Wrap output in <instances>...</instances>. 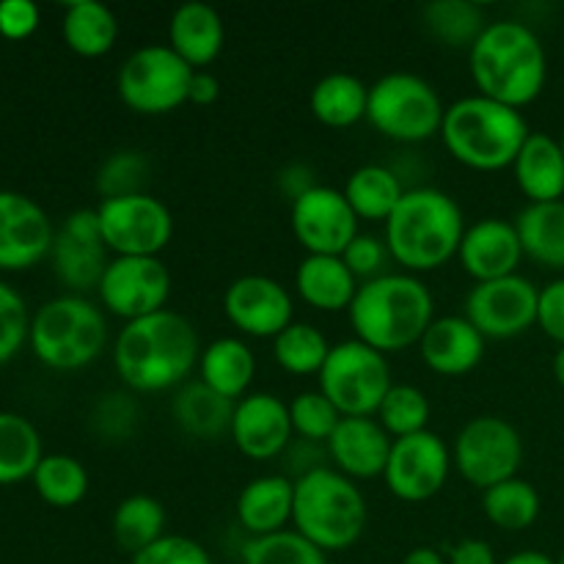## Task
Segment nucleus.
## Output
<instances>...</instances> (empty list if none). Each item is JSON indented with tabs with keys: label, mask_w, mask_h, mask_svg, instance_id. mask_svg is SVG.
I'll use <instances>...</instances> for the list:
<instances>
[{
	"label": "nucleus",
	"mask_w": 564,
	"mask_h": 564,
	"mask_svg": "<svg viewBox=\"0 0 564 564\" xmlns=\"http://www.w3.org/2000/svg\"><path fill=\"white\" fill-rule=\"evenodd\" d=\"M198 330L185 314L163 308L124 323L113 341V367L121 383L138 394L185 386L202 358Z\"/></svg>",
	"instance_id": "f257e3e1"
},
{
	"label": "nucleus",
	"mask_w": 564,
	"mask_h": 564,
	"mask_svg": "<svg viewBox=\"0 0 564 564\" xmlns=\"http://www.w3.org/2000/svg\"><path fill=\"white\" fill-rule=\"evenodd\" d=\"M468 69L477 94L523 110L543 94L549 55L527 22L496 20L468 50Z\"/></svg>",
	"instance_id": "f03ea898"
},
{
	"label": "nucleus",
	"mask_w": 564,
	"mask_h": 564,
	"mask_svg": "<svg viewBox=\"0 0 564 564\" xmlns=\"http://www.w3.org/2000/svg\"><path fill=\"white\" fill-rule=\"evenodd\" d=\"M347 314L358 341L391 356L422 341L435 319V301L419 275L402 270L364 281Z\"/></svg>",
	"instance_id": "7ed1b4c3"
},
{
	"label": "nucleus",
	"mask_w": 564,
	"mask_h": 564,
	"mask_svg": "<svg viewBox=\"0 0 564 564\" xmlns=\"http://www.w3.org/2000/svg\"><path fill=\"white\" fill-rule=\"evenodd\" d=\"M386 246L405 273L444 268L460 251L466 215L449 193L438 187H411L386 220Z\"/></svg>",
	"instance_id": "20e7f679"
},
{
	"label": "nucleus",
	"mask_w": 564,
	"mask_h": 564,
	"mask_svg": "<svg viewBox=\"0 0 564 564\" xmlns=\"http://www.w3.org/2000/svg\"><path fill=\"white\" fill-rule=\"evenodd\" d=\"M529 135L532 130L521 110L482 94L446 105L441 124L446 152L474 171L512 169Z\"/></svg>",
	"instance_id": "39448f33"
},
{
	"label": "nucleus",
	"mask_w": 564,
	"mask_h": 564,
	"mask_svg": "<svg viewBox=\"0 0 564 564\" xmlns=\"http://www.w3.org/2000/svg\"><path fill=\"white\" fill-rule=\"evenodd\" d=\"M367 523L369 507L361 488L334 466H319L295 479L292 529L319 551L350 549L361 540Z\"/></svg>",
	"instance_id": "423d86ee"
},
{
	"label": "nucleus",
	"mask_w": 564,
	"mask_h": 564,
	"mask_svg": "<svg viewBox=\"0 0 564 564\" xmlns=\"http://www.w3.org/2000/svg\"><path fill=\"white\" fill-rule=\"evenodd\" d=\"M31 350L44 367L75 372L97 361L108 347L105 308L83 295H58L31 317Z\"/></svg>",
	"instance_id": "0eeeda50"
},
{
	"label": "nucleus",
	"mask_w": 564,
	"mask_h": 564,
	"mask_svg": "<svg viewBox=\"0 0 564 564\" xmlns=\"http://www.w3.org/2000/svg\"><path fill=\"white\" fill-rule=\"evenodd\" d=\"M446 105L438 88L413 72H389L369 86L367 121L400 143H422L441 135Z\"/></svg>",
	"instance_id": "6e6552de"
},
{
	"label": "nucleus",
	"mask_w": 564,
	"mask_h": 564,
	"mask_svg": "<svg viewBox=\"0 0 564 564\" xmlns=\"http://www.w3.org/2000/svg\"><path fill=\"white\" fill-rule=\"evenodd\" d=\"M317 380L319 391L339 408L341 416H375L394 386L389 356L356 336L330 347Z\"/></svg>",
	"instance_id": "1a4fd4ad"
},
{
	"label": "nucleus",
	"mask_w": 564,
	"mask_h": 564,
	"mask_svg": "<svg viewBox=\"0 0 564 564\" xmlns=\"http://www.w3.org/2000/svg\"><path fill=\"white\" fill-rule=\"evenodd\" d=\"M193 72L169 44H147L127 55L116 75L121 102L141 116H165L187 102Z\"/></svg>",
	"instance_id": "9d476101"
},
{
	"label": "nucleus",
	"mask_w": 564,
	"mask_h": 564,
	"mask_svg": "<svg viewBox=\"0 0 564 564\" xmlns=\"http://www.w3.org/2000/svg\"><path fill=\"white\" fill-rule=\"evenodd\" d=\"M452 463L460 477L477 490L518 477L523 463V438L507 419L474 416L452 444Z\"/></svg>",
	"instance_id": "9b49d317"
},
{
	"label": "nucleus",
	"mask_w": 564,
	"mask_h": 564,
	"mask_svg": "<svg viewBox=\"0 0 564 564\" xmlns=\"http://www.w3.org/2000/svg\"><path fill=\"white\" fill-rule=\"evenodd\" d=\"M97 213L113 257H160L174 237V215L152 193L105 198Z\"/></svg>",
	"instance_id": "f8f14e48"
},
{
	"label": "nucleus",
	"mask_w": 564,
	"mask_h": 564,
	"mask_svg": "<svg viewBox=\"0 0 564 564\" xmlns=\"http://www.w3.org/2000/svg\"><path fill=\"white\" fill-rule=\"evenodd\" d=\"M169 264L160 257H110L97 286L99 303L108 314L132 323L163 312L171 297Z\"/></svg>",
	"instance_id": "ddd939ff"
},
{
	"label": "nucleus",
	"mask_w": 564,
	"mask_h": 564,
	"mask_svg": "<svg viewBox=\"0 0 564 564\" xmlns=\"http://www.w3.org/2000/svg\"><path fill=\"white\" fill-rule=\"evenodd\" d=\"M452 449L433 430L397 438L386 463L383 482L391 496L408 505L430 501L444 490L452 471Z\"/></svg>",
	"instance_id": "4468645a"
},
{
	"label": "nucleus",
	"mask_w": 564,
	"mask_h": 564,
	"mask_svg": "<svg viewBox=\"0 0 564 564\" xmlns=\"http://www.w3.org/2000/svg\"><path fill=\"white\" fill-rule=\"evenodd\" d=\"M358 215L345 193L328 185H314L292 202L290 226L301 248L312 257H341L361 235Z\"/></svg>",
	"instance_id": "2eb2a0df"
},
{
	"label": "nucleus",
	"mask_w": 564,
	"mask_h": 564,
	"mask_svg": "<svg viewBox=\"0 0 564 564\" xmlns=\"http://www.w3.org/2000/svg\"><path fill=\"white\" fill-rule=\"evenodd\" d=\"M540 290L516 273L477 284L466 297V319L485 339H516L538 325Z\"/></svg>",
	"instance_id": "dca6fc26"
},
{
	"label": "nucleus",
	"mask_w": 564,
	"mask_h": 564,
	"mask_svg": "<svg viewBox=\"0 0 564 564\" xmlns=\"http://www.w3.org/2000/svg\"><path fill=\"white\" fill-rule=\"evenodd\" d=\"M226 319L253 339H275L295 323L290 290L270 275L248 273L231 281L224 292Z\"/></svg>",
	"instance_id": "f3484780"
},
{
	"label": "nucleus",
	"mask_w": 564,
	"mask_h": 564,
	"mask_svg": "<svg viewBox=\"0 0 564 564\" xmlns=\"http://www.w3.org/2000/svg\"><path fill=\"white\" fill-rule=\"evenodd\" d=\"M55 229L31 196L0 191V270H28L50 257Z\"/></svg>",
	"instance_id": "a211bd4d"
},
{
	"label": "nucleus",
	"mask_w": 564,
	"mask_h": 564,
	"mask_svg": "<svg viewBox=\"0 0 564 564\" xmlns=\"http://www.w3.org/2000/svg\"><path fill=\"white\" fill-rule=\"evenodd\" d=\"M231 441L248 460H273L284 455L292 444L290 402L270 391H253L235 405L231 416Z\"/></svg>",
	"instance_id": "6ab92c4d"
},
{
	"label": "nucleus",
	"mask_w": 564,
	"mask_h": 564,
	"mask_svg": "<svg viewBox=\"0 0 564 564\" xmlns=\"http://www.w3.org/2000/svg\"><path fill=\"white\" fill-rule=\"evenodd\" d=\"M457 259L477 284L516 275L523 259V246L516 224L501 218L477 220L463 235Z\"/></svg>",
	"instance_id": "aec40b11"
},
{
	"label": "nucleus",
	"mask_w": 564,
	"mask_h": 564,
	"mask_svg": "<svg viewBox=\"0 0 564 564\" xmlns=\"http://www.w3.org/2000/svg\"><path fill=\"white\" fill-rule=\"evenodd\" d=\"M325 446L336 471L356 482L383 477L394 438L375 416H345Z\"/></svg>",
	"instance_id": "412c9836"
},
{
	"label": "nucleus",
	"mask_w": 564,
	"mask_h": 564,
	"mask_svg": "<svg viewBox=\"0 0 564 564\" xmlns=\"http://www.w3.org/2000/svg\"><path fill=\"white\" fill-rule=\"evenodd\" d=\"M485 336L466 319V314L435 317L419 341L422 361L444 378H463L485 358Z\"/></svg>",
	"instance_id": "4be33fe9"
},
{
	"label": "nucleus",
	"mask_w": 564,
	"mask_h": 564,
	"mask_svg": "<svg viewBox=\"0 0 564 564\" xmlns=\"http://www.w3.org/2000/svg\"><path fill=\"white\" fill-rule=\"evenodd\" d=\"M295 510V479L284 474H264L251 479L237 496V521L248 538H268L284 532Z\"/></svg>",
	"instance_id": "5701e85b"
},
{
	"label": "nucleus",
	"mask_w": 564,
	"mask_h": 564,
	"mask_svg": "<svg viewBox=\"0 0 564 564\" xmlns=\"http://www.w3.org/2000/svg\"><path fill=\"white\" fill-rule=\"evenodd\" d=\"M226 42L224 17L209 3H182L171 14L169 47L191 69H207L220 55Z\"/></svg>",
	"instance_id": "b1692460"
},
{
	"label": "nucleus",
	"mask_w": 564,
	"mask_h": 564,
	"mask_svg": "<svg viewBox=\"0 0 564 564\" xmlns=\"http://www.w3.org/2000/svg\"><path fill=\"white\" fill-rule=\"evenodd\" d=\"M518 187L529 204L562 202L564 198V152L556 138L532 132L512 163Z\"/></svg>",
	"instance_id": "393cba45"
},
{
	"label": "nucleus",
	"mask_w": 564,
	"mask_h": 564,
	"mask_svg": "<svg viewBox=\"0 0 564 564\" xmlns=\"http://www.w3.org/2000/svg\"><path fill=\"white\" fill-rule=\"evenodd\" d=\"M361 281L350 273L341 257H306L295 270V292L317 312H347L356 301Z\"/></svg>",
	"instance_id": "a878e982"
},
{
	"label": "nucleus",
	"mask_w": 564,
	"mask_h": 564,
	"mask_svg": "<svg viewBox=\"0 0 564 564\" xmlns=\"http://www.w3.org/2000/svg\"><path fill=\"white\" fill-rule=\"evenodd\" d=\"M253 375L257 358L240 336H220L209 341L198 358V380L231 402H240L248 394Z\"/></svg>",
	"instance_id": "bb28decb"
},
{
	"label": "nucleus",
	"mask_w": 564,
	"mask_h": 564,
	"mask_svg": "<svg viewBox=\"0 0 564 564\" xmlns=\"http://www.w3.org/2000/svg\"><path fill=\"white\" fill-rule=\"evenodd\" d=\"M308 108L319 124L345 130L367 119L369 86L350 72H330L314 83L308 94Z\"/></svg>",
	"instance_id": "cd10ccee"
},
{
	"label": "nucleus",
	"mask_w": 564,
	"mask_h": 564,
	"mask_svg": "<svg viewBox=\"0 0 564 564\" xmlns=\"http://www.w3.org/2000/svg\"><path fill=\"white\" fill-rule=\"evenodd\" d=\"M237 402L226 400L218 391L204 386L202 380L180 386L171 411H174L176 424L185 430L187 435L202 441H215L220 435H229L231 416H235Z\"/></svg>",
	"instance_id": "c85d7f7f"
},
{
	"label": "nucleus",
	"mask_w": 564,
	"mask_h": 564,
	"mask_svg": "<svg viewBox=\"0 0 564 564\" xmlns=\"http://www.w3.org/2000/svg\"><path fill=\"white\" fill-rule=\"evenodd\" d=\"M512 224L521 237L523 257L549 270H564V198L527 204Z\"/></svg>",
	"instance_id": "c756f323"
},
{
	"label": "nucleus",
	"mask_w": 564,
	"mask_h": 564,
	"mask_svg": "<svg viewBox=\"0 0 564 564\" xmlns=\"http://www.w3.org/2000/svg\"><path fill=\"white\" fill-rule=\"evenodd\" d=\"M408 187L397 176L394 169L380 163H367L352 171L345 182V198L358 215V220H372V224H386L397 204L402 202Z\"/></svg>",
	"instance_id": "7c9ffc66"
},
{
	"label": "nucleus",
	"mask_w": 564,
	"mask_h": 564,
	"mask_svg": "<svg viewBox=\"0 0 564 564\" xmlns=\"http://www.w3.org/2000/svg\"><path fill=\"white\" fill-rule=\"evenodd\" d=\"M61 33L72 53L83 58H99L113 50L119 39V20L113 11L97 0H75L66 6Z\"/></svg>",
	"instance_id": "2f4dec72"
},
{
	"label": "nucleus",
	"mask_w": 564,
	"mask_h": 564,
	"mask_svg": "<svg viewBox=\"0 0 564 564\" xmlns=\"http://www.w3.org/2000/svg\"><path fill=\"white\" fill-rule=\"evenodd\" d=\"M42 457V435L31 419L0 411V485L31 479Z\"/></svg>",
	"instance_id": "473e14b6"
},
{
	"label": "nucleus",
	"mask_w": 564,
	"mask_h": 564,
	"mask_svg": "<svg viewBox=\"0 0 564 564\" xmlns=\"http://www.w3.org/2000/svg\"><path fill=\"white\" fill-rule=\"evenodd\" d=\"M108 248L94 246V242H80L72 240L64 231H55L53 251V270L58 275L61 284H66L72 290V295H83L88 290H97L99 281H102L105 270H108Z\"/></svg>",
	"instance_id": "72a5a7b5"
},
{
	"label": "nucleus",
	"mask_w": 564,
	"mask_h": 564,
	"mask_svg": "<svg viewBox=\"0 0 564 564\" xmlns=\"http://www.w3.org/2000/svg\"><path fill=\"white\" fill-rule=\"evenodd\" d=\"M165 538V507L154 496L132 494L113 512V540L130 556Z\"/></svg>",
	"instance_id": "f704fd0d"
},
{
	"label": "nucleus",
	"mask_w": 564,
	"mask_h": 564,
	"mask_svg": "<svg viewBox=\"0 0 564 564\" xmlns=\"http://www.w3.org/2000/svg\"><path fill=\"white\" fill-rule=\"evenodd\" d=\"M540 494L532 482L512 477L482 490V512L501 532H523L540 518Z\"/></svg>",
	"instance_id": "c9c22d12"
},
{
	"label": "nucleus",
	"mask_w": 564,
	"mask_h": 564,
	"mask_svg": "<svg viewBox=\"0 0 564 564\" xmlns=\"http://www.w3.org/2000/svg\"><path fill=\"white\" fill-rule=\"evenodd\" d=\"M39 499L50 507L69 510L77 507L88 494V471L77 457L72 455H44L31 477Z\"/></svg>",
	"instance_id": "e433bc0d"
},
{
	"label": "nucleus",
	"mask_w": 564,
	"mask_h": 564,
	"mask_svg": "<svg viewBox=\"0 0 564 564\" xmlns=\"http://www.w3.org/2000/svg\"><path fill=\"white\" fill-rule=\"evenodd\" d=\"M330 347L334 345L317 325L292 323L273 339V358L284 372L306 378V375H319L328 361Z\"/></svg>",
	"instance_id": "4c0bfd02"
},
{
	"label": "nucleus",
	"mask_w": 564,
	"mask_h": 564,
	"mask_svg": "<svg viewBox=\"0 0 564 564\" xmlns=\"http://www.w3.org/2000/svg\"><path fill=\"white\" fill-rule=\"evenodd\" d=\"M424 25L449 47H468L482 36L488 28L485 11L471 0H433L422 9Z\"/></svg>",
	"instance_id": "58836bf2"
},
{
	"label": "nucleus",
	"mask_w": 564,
	"mask_h": 564,
	"mask_svg": "<svg viewBox=\"0 0 564 564\" xmlns=\"http://www.w3.org/2000/svg\"><path fill=\"white\" fill-rule=\"evenodd\" d=\"M391 438H408V435L424 433L430 424V400L422 389L411 383H394L386 400L375 413Z\"/></svg>",
	"instance_id": "ea45409f"
},
{
	"label": "nucleus",
	"mask_w": 564,
	"mask_h": 564,
	"mask_svg": "<svg viewBox=\"0 0 564 564\" xmlns=\"http://www.w3.org/2000/svg\"><path fill=\"white\" fill-rule=\"evenodd\" d=\"M242 564H328V554L308 543L295 529L248 538L240 549Z\"/></svg>",
	"instance_id": "a19ab883"
},
{
	"label": "nucleus",
	"mask_w": 564,
	"mask_h": 564,
	"mask_svg": "<svg viewBox=\"0 0 564 564\" xmlns=\"http://www.w3.org/2000/svg\"><path fill=\"white\" fill-rule=\"evenodd\" d=\"M290 416L295 435H301L308 444H328L330 435L336 433V427H339L341 419H345L339 413V408H336L319 389L301 391V394L290 402Z\"/></svg>",
	"instance_id": "79ce46f5"
},
{
	"label": "nucleus",
	"mask_w": 564,
	"mask_h": 564,
	"mask_svg": "<svg viewBox=\"0 0 564 564\" xmlns=\"http://www.w3.org/2000/svg\"><path fill=\"white\" fill-rule=\"evenodd\" d=\"M31 317L25 297L0 281V364L11 361L22 350L31 336Z\"/></svg>",
	"instance_id": "37998d69"
},
{
	"label": "nucleus",
	"mask_w": 564,
	"mask_h": 564,
	"mask_svg": "<svg viewBox=\"0 0 564 564\" xmlns=\"http://www.w3.org/2000/svg\"><path fill=\"white\" fill-rule=\"evenodd\" d=\"M143 176H147V160L138 152H116L108 158L99 169L97 187L105 198L132 196V193H143Z\"/></svg>",
	"instance_id": "c03bdc74"
},
{
	"label": "nucleus",
	"mask_w": 564,
	"mask_h": 564,
	"mask_svg": "<svg viewBox=\"0 0 564 564\" xmlns=\"http://www.w3.org/2000/svg\"><path fill=\"white\" fill-rule=\"evenodd\" d=\"M132 564H215L202 543L185 534H165L132 556Z\"/></svg>",
	"instance_id": "a18cd8bd"
},
{
	"label": "nucleus",
	"mask_w": 564,
	"mask_h": 564,
	"mask_svg": "<svg viewBox=\"0 0 564 564\" xmlns=\"http://www.w3.org/2000/svg\"><path fill=\"white\" fill-rule=\"evenodd\" d=\"M341 259H345V264L350 268V273L364 284V281H372L386 273V262L391 259V253L386 240H380V237L375 235H364L361 231V235L347 246Z\"/></svg>",
	"instance_id": "49530a36"
},
{
	"label": "nucleus",
	"mask_w": 564,
	"mask_h": 564,
	"mask_svg": "<svg viewBox=\"0 0 564 564\" xmlns=\"http://www.w3.org/2000/svg\"><path fill=\"white\" fill-rule=\"evenodd\" d=\"M538 325L549 339L564 347V279L551 281L540 290Z\"/></svg>",
	"instance_id": "de8ad7c7"
},
{
	"label": "nucleus",
	"mask_w": 564,
	"mask_h": 564,
	"mask_svg": "<svg viewBox=\"0 0 564 564\" xmlns=\"http://www.w3.org/2000/svg\"><path fill=\"white\" fill-rule=\"evenodd\" d=\"M39 6L31 0H0V36L25 39L39 28Z\"/></svg>",
	"instance_id": "09e8293b"
},
{
	"label": "nucleus",
	"mask_w": 564,
	"mask_h": 564,
	"mask_svg": "<svg viewBox=\"0 0 564 564\" xmlns=\"http://www.w3.org/2000/svg\"><path fill=\"white\" fill-rule=\"evenodd\" d=\"M61 231H64V235H69L72 240L105 246L102 224H99L97 209H75V213H69L66 215L64 226H61Z\"/></svg>",
	"instance_id": "8fccbe9b"
},
{
	"label": "nucleus",
	"mask_w": 564,
	"mask_h": 564,
	"mask_svg": "<svg viewBox=\"0 0 564 564\" xmlns=\"http://www.w3.org/2000/svg\"><path fill=\"white\" fill-rule=\"evenodd\" d=\"M446 564H499V560L485 540L466 538L452 545L449 554H446Z\"/></svg>",
	"instance_id": "3c124183"
},
{
	"label": "nucleus",
	"mask_w": 564,
	"mask_h": 564,
	"mask_svg": "<svg viewBox=\"0 0 564 564\" xmlns=\"http://www.w3.org/2000/svg\"><path fill=\"white\" fill-rule=\"evenodd\" d=\"M279 182H281V191L290 196V202H295L297 196H303V193L312 191V187L317 185V182H314L312 169H308V165H303V163L286 165V169L281 171Z\"/></svg>",
	"instance_id": "603ef678"
},
{
	"label": "nucleus",
	"mask_w": 564,
	"mask_h": 564,
	"mask_svg": "<svg viewBox=\"0 0 564 564\" xmlns=\"http://www.w3.org/2000/svg\"><path fill=\"white\" fill-rule=\"evenodd\" d=\"M220 97V80L209 69L193 72L191 80V94H187V102L193 105H213Z\"/></svg>",
	"instance_id": "864d4df0"
},
{
	"label": "nucleus",
	"mask_w": 564,
	"mask_h": 564,
	"mask_svg": "<svg viewBox=\"0 0 564 564\" xmlns=\"http://www.w3.org/2000/svg\"><path fill=\"white\" fill-rule=\"evenodd\" d=\"M402 564H446V556L433 545H419V549L408 551Z\"/></svg>",
	"instance_id": "5fc2aeb1"
},
{
	"label": "nucleus",
	"mask_w": 564,
	"mask_h": 564,
	"mask_svg": "<svg viewBox=\"0 0 564 564\" xmlns=\"http://www.w3.org/2000/svg\"><path fill=\"white\" fill-rule=\"evenodd\" d=\"M499 564H556V560H551L543 551H518V554L507 556V560Z\"/></svg>",
	"instance_id": "6e6d98bb"
},
{
	"label": "nucleus",
	"mask_w": 564,
	"mask_h": 564,
	"mask_svg": "<svg viewBox=\"0 0 564 564\" xmlns=\"http://www.w3.org/2000/svg\"><path fill=\"white\" fill-rule=\"evenodd\" d=\"M554 378H556V383L564 389V347H560L554 356Z\"/></svg>",
	"instance_id": "4d7b16f0"
},
{
	"label": "nucleus",
	"mask_w": 564,
	"mask_h": 564,
	"mask_svg": "<svg viewBox=\"0 0 564 564\" xmlns=\"http://www.w3.org/2000/svg\"><path fill=\"white\" fill-rule=\"evenodd\" d=\"M556 564H564V551H562V556H560V560H556Z\"/></svg>",
	"instance_id": "13d9d810"
},
{
	"label": "nucleus",
	"mask_w": 564,
	"mask_h": 564,
	"mask_svg": "<svg viewBox=\"0 0 564 564\" xmlns=\"http://www.w3.org/2000/svg\"><path fill=\"white\" fill-rule=\"evenodd\" d=\"M560 143H562V152H564V130H562V138H560Z\"/></svg>",
	"instance_id": "bf43d9fd"
}]
</instances>
